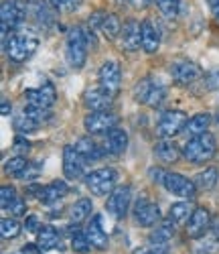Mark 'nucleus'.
Instances as JSON below:
<instances>
[{
  "instance_id": "nucleus-44",
  "label": "nucleus",
  "mask_w": 219,
  "mask_h": 254,
  "mask_svg": "<svg viewBox=\"0 0 219 254\" xmlns=\"http://www.w3.org/2000/svg\"><path fill=\"white\" fill-rule=\"evenodd\" d=\"M20 254H43V250L39 248V244H27L23 250H20Z\"/></svg>"
},
{
  "instance_id": "nucleus-11",
  "label": "nucleus",
  "mask_w": 219,
  "mask_h": 254,
  "mask_svg": "<svg viewBox=\"0 0 219 254\" xmlns=\"http://www.w3.org/2000/svg\"><path fill=\"white\" fill-rule=\"evenodd\" d=\"M170 75L179 86H191L203 75V71L193 61H177L170 65Z\"/></svg>"
},
{
  "instance_id": "nucleus-25",
  "label": "nucleus",
  "mask_w": 219,
  "mask_h": 254,
  "mask_svg": "<svg viewBox=\"0 0 219 254\" xmlns=\"http://www.w3.org/2000/svg\"><path fill=\"white\" fill-rule=\"evenodd\" d=\"M37 244L41 250H51V248H61L59 246V234L53 226H41L37 232Z\"/></svg>"
},
{
  "instance_id": "nucleus-29",
  "label": "nucleus",
  "mask_w": 219,
  "mask_h": 254,
  "mask_svg": "<svg viewBox=\"0 0 219 254\" xmlns=\"http://www.w3.org/2000/svg\"><path fill=\"white\" fill-rule=\"evenodd\" d=\"M193 181H195L197 189H203V191H209V189H213V187L217 185V181H219V171H217L215 167H207L205 171H201V173L197 175Z\"/></svg>"
},
{
  "instance_id": "nucleus-22",
  "label": "nucleus",
  "mask_w": 219,
  "mask_h": 254,
  "mask_svg": "<svg viewBox=\"0 0 219 254\" xmlns=\"http://www.w3.org/2000/svg\"><path fill=\"white\" fill-rule=\"evenodd\" d=\"M126 146H128V134H126V130L114 126V128L106 134V151L112 153V155H122L126 151Z\"/></svg>"
},
{
  "instance_id": "nucleus-7",
  "label": "nucleus",
  "mask_w": 219,
  "mask_h": 254,
  "mask_svg": "<svg viewBox=\"0 0 219 254\" xmlns=\"http://www.w3.org/2000/svg\"><path fill=\"white\" fill-rule=\"evenodd\" d=\"M166 191L177 195V197H183V199H193L195 193H197V185L193 179H187L185 175L181 173H166L164 177V183Z\"/></svg>"
},
{
  "instance_id": "nucleus-20",
  "label": "nucleus",
  "mask_w": 219,
  "mask_h": 254,
  "mask_svg": "<svg viewBox=\"0 0 219 254\" xmlns=\"http://www.w3.org/2000/svg\"><path fill=\"white\" fill-rule=\"evenodd\" d=\"M65 193H67V183L65 181H53L47 187H39L37 189L39 201L45 203V205H51V203L59 201L61 197H65Z\"/></svg>"
},
{
  "instance_id": "nucleus-6",
  "label": "nucleus",
  "mask_w": 219,
  "mask_h": 254,
  "mask_svg": "<svg viewBox=\"0 0 219 254\" xmlns=\"http://www.w3.org/2000/svg\"><path fill=\"white\" fill-rule=\"evenodd\" d=\"M134 100L140 104H148V106H159L164 100V88L159 81L144 77L134 86Z\"/></svg>"
},
{
  "instance_id": "nucleus-33",
  "label": "nucleus",
  "mask_w": 219,
  "mask_h": 254,
  "mask_svg": "<svg viewBox=\"0 0 219 254\" xmlns=\"http://www.w3.org/2000/svg\"><path fill=\"white\" fill-rule=\"evenodd\" d=\"M37 122L31 118V116H27L25 112H20L16 118H14V128L20 132V134H29V132H35L37 130Z\"/></svg>"
},
{
  "instance_id": "nucleus-5",
  "label": "nucleus",
  "mask_w": 219,
  "mask_h": 254,
  "mask_svg": "<svg viewBox=\"0 0 219 254\" xmlns=\"http://www.w3.org/2000/svg\"><path fill=\"white\" fill-rule=\"evenodd\" d=\"M187 114L183 110H168L161 116L159 124H157V134L161 138H172L174 134H179L181 130L187 128Z\"/></svg>"
},
{
  "instance_id": "nucleus-36",
  "label": "nucleus",
  "mask_w": 219,
  "mask_h": 254,
  "mask_svg": "<svg viewBox=\"0 0 219 254\" xmlns=\"http://www.w3.org/2000/svg\"><path fill=\"white\" fill-rule=\"evenodd\" d=\"M20 197L16 195V189L12 185H4L2 189H0V205H2V209H10Z\"/></svg>"
},
{
  "instance_id": "nucleus-38",
  "label": "nucleus",
  "mask_w": 219,
  "mask_h": 254,
  "mask_svg": "<svg viewBox=\"0 0 219 254\" xmlns=\"http://www.w3.org/2000/svg\"><path fill=\"white\" fill-rule=\"evenodd\" d=\"M49 2L57 8V10H63V12H73L79 8L81 0H49Z\"/></svg>"
},
{
  "instance_id": "nucleus-18",
  "label": "nucleus",
  "mask_w": 219,
  "mask_h": 254,
  "mask_svg": "<svg viewBox=\"0 0 219 254\" xmlns=\"http://www.w3.org/2000/svg\"><path fill=\"white\" fill-rule=\"evenodd\" d=\"M112 98H114L112 94L100 86V88H94V90H87L83 94V104L92 112H102V110H110V106H112Z\"/></svg>"
},
{
  "instance_id": "nucleus-24",
  "label": "nucleus",
  "mask_w": 219,
  "mask_h": 254,
  "mask_svg": "<svg viewBox=\"0 0 219 254\" xmlns=\"http://www.w3.org/2000/svg\"><path fill=\"white\" fill-rule=\"evenodd\" d=\"M155 153H157V157L163 161V163H177L179 159H181V149L177 144H174L170 138H163L161 142H157V146H155Z\"/></svg>"
},
{
  "instance_id": "nucleus-13",
  "label": "nucleus",
  "mask_w": 219,
  "mask_h": 254,
  "mask_svg": "<svg viewBox=\"0 0 219 254\" xmlns=\"http://www.w3.org/2000/svg\"><path fill=\"white\" fill-rule=\"evenodd\" d=\"M23 18V8L18 6L16 0H4L0 6V27H2V39H8V33L20 23Z\"/></svg>"
},
{
  "instance_id": "nucleus-21",
  "label": "nucleus",
  "mask_w": 219,
  "mask_h": 254,
  "mask_svg": "<svg viewBox=\"0 0 219 254\" xmlns=\"http://www.w3.org/2000/svg\"><path fill=\"white\" fill-rule=\"evenodd\" d=\"M161 45V33L152 20H142V49L146 53H157Z\"/></svg>"
},
{
  "instance_id": "nucleus-50",
  "label": "nucleus",
  "mask_w": 219,
  "mask_h": 254,
  "mask_svg": "<svg viewBox=\"0 0 219 254\" xmlns=\"http://www.w3.org/2000/svg\"><path fill=\"white\" fill-rule=\"evenodd\" d=\"M142 254H155V252H150V250H146V252H142Z\"/></svg>"
},
{
  "instance_id": "nucleus-17",
  "label": "nucleus",
  "mask_w": 219,
  "mask_h": 254,
  "mask_svg": "<svg viewBox=\"0 0 219 254\" xmlns=\"http://www.w3.org/2000/svg\"><path fill=\"white\" fill-rule=\"evenodd\" d=\"M211 226V216L205 207H197L193 209L191 218L187 220V236L189 238H201L205 236V232Z\"/></svg>"
},
{
  "instance_id": "nucleus-23",
  "label": "nucleus",
  "mask_w": 219,
  "mask_h": 254,
  "mask_svg": "<svg viewBox=\"0 0 219 254\" xmlns=\"http://www.w3.org/2000/svg\"><path fill=\"white\" fill-rule=\"evenodd\" d=\"M85 236L90 240V244L98 250H106L108 248V234L104 232L102 224H100V216H94V220L90 222V226L85 228Z\"/></svg>"
},
{
  "instance_id": "nucleus-32",
  "label": "nucleus",
  "mask_w": 219,
  "mask_h": 254,
  "mask_svg": "<svg viewBox=\"0 0 219 254\" xmlns=\"http://www.w3.org/2000/svg\"><path fill=\"white\" fill-rule=\"evenodd\" d=\"M191 214H193L191 205H189L187 201H179V203H172V205H170V214H168V218L174 220V222H185V220L191 218Z\"/></svg>"
},
{
  "instance_id": "nucleus-42",
  "label": "nucleus",
  "mask_w": 219,
  "mask_h": 254,
  "mask_svg": "<svg viewBox=\"0 0 219 254\" xmlns=\"http://www.w3.org/2000/svg\"><path fill=\"white\" fill-rule=\"evenodd\" d=\"M25 228H27L29 232H39V230H41V226H39V220H37L35 216H29V218L25 220Z\"/></svg>"
},
{
  "instance_id": "nucleus-28",
  "label": "nucleus",
  "mask_w": 219,
  "mask_h": 254,
  "mask_svg": "<svg viewBox=\"0 0 219 254\" xmlns=\"http://www.w3.org/2000/svg\"><path fill=\"white\" fill-rule=\"evenodd\" d=\"M75 149L79 151V155H81L85 161H96V159H100V157L104 155L100 146H98L92 138H87V136H83V138H79V140H77Z\"/></svg>"
},
{
  "instance_id": "nucleus-41",
  "label": "nucleus",
  "mask_w": 219,
  "mask_h": 254,
  "mask_svg": "<svg viewBox=\"0 0 219 254\" xmlns=\"http://www.w3.org/2000/svg\"><path fill=\"white\" fill-rule=\"evenodd\" d=\"M10 211H12V216H25V211H27L25 201H23V199H18V201L10 207Z\"/></svg>"
},
{
  "instance_id": "nucleus-26",
  "label": "nucleus",
  "mask_w": 219,
  "mask_h": 254,
  "mask_svg": "<svg viewBox=\"0 0 219 254\" xmlns=\"http://www.w3.org/2000/svg\"><path fill=\"white\" fill-rule=\"evenodd\" d=\"M94 211V205H92V199H77L73 205H71V211H69V218L73 224H81L83 220H87L92 216Z\"/></svg>"
},
{
  "instance_id": "nucleus-10",
  "label": "nucleus",
  "mask_w": 219,
  "mask_h": 254,
  "mask_svg": "<svg viewBox=\"0 0 219 254\" xmlns=\"http://www.w3.org/2000/svg\"><path fill=\"white\" fill-rule=\"evenodd\" d=\"M120 83H122V69L116 61H104L100 67V86L108 90L112 96L120 92Z\"/></svg>"
},
{
  "instance_id": "nucleus-47",
  "label": "nucleus",
  "mask_w": 219,
  "mask_h": 254,
  "mask_svg": "<svg viewBox=\"0 0 219 254\" xmlns=\"http://www.w3.org/2000/svg\"><path fill=\"white\" fill-rule=\"evenodd\" d=\"M209 6H211L215 12H217V10H219V0H209Z\"/></svg>"
},
{
  "instance_id": "nucleus-1",
  "label": "nucleus",
  "mask_w": 219,
  "mask_h": 254,
  "mask_svg": "<svg viewBox=\"0 0 219 254\" xmlns=\"http://www.w3.org/2000/svg\"><path fill=\"white\" fill-rule=\"evenodd\" d=\"M217 151V140L211 132H203V134H197V136H191L187 140V144L183 146V157L193 163V165H201V163H207L213 159Z\"/></svg>"
},
{
  "instance_id": "nucleus-48",
  "label": "nucleus",
  "mask_w": 219,
  "mask_h": 254,
  "mask_svg": "<svg viewBox=\"0 0 219 254\" xmlns=\"http://www.w3.org/2000/svg\"><path fill=\"white\" fill-rule=\"evenodd\" d=\"M213 232H215V238L219 240V220L215 222V226H213Z\"/></svg>"
},
{
  "instance_id": "nucleus-14",
  "label": "nucleus",
  "mask_w": 219,
  "mask_h": 254,
  "mask_svg": "<svg viewBox=\"0 0 219 254\" xmlns=\"http://www.w3.org/2000/svg\"><path fill=\"white\" fill-rule=\"evenodd\" d=\"M25 98H27V104L29 106H35V108H41V110H49L51 106L55 104V88H53V83L45 81L41 88L37 90H27L25 92Z\"/></svg>"
},
{
  "instance_id": "nucleus-39",
  "label": "nucleus",
  "mask_w": 219,
  "mask_h": 254,
  "mask_svg": "<svg viewBox=\"0 0 219 254\" xmlns=\"http://www.w3.org/2000/svg\"><path fill=\"white\" fill-rule=\"evenodd\" d=\"M29 151H31L29 140H27L25 136H16V138H14V153L23 157V155H25V153H29Z\"/></svg>"
},
{
  "instance_id": "nucleus-12",
  "label": "nucleus",
  "mask_w": 219,
  "mask_h": 254,
  "mask_svg": "<svg viewBox=\"0 0 219 254\" xmlns=\"http://www.w3.org/2000/svg\"><path fill=\"white\" fill-rule=\"evenodd\" d=\"M130 199H132V191H130V187L128 185H120V187L114 189L112 193H110L106 209L114 218H124L128 207H130Z\"/></svg>"
},
{
  "instance_id": "nucleus-30",
  "label": "nucleus",
  "mask_w": 219,
  "mask_h": 254,
  "mask_svg": "<svg viewBox=\"0 0 219 254\" xmlns=\"http://www.w3.org/2000/svg\"><path fill=\"white\" fill-rule=\"evenodd\" d=\"M209 122H211V116L205 114V112H199V114H195L193 118H189L185 130H187L191 136L203 134V132H207V128H209Z\"/></svg>"
},
{
  "instance_id": "nucleus-8",
  "label": "nucleus",
  "mask_w": 219,
  "mask_h": 254,
  "mask_svg": "<svg viewBox=\"0 0 219 254\" xmlns=\"http://www.w3.org/2000/svg\"><path fill=\"white\" fill-rule=\"evenodd\" d=\"M174 220H164L155 232L150 234V238H148V250L150 252H155V254H166L168 252V242L172 240V236H174Z\"/></svg>"
},
{
  "instance_id": "nucleus-15",
  "label": "nucleus",
  "mask_w": 219,
  "mask_h": 254,
  "mask_svg": "<svg viewBox=\"0 0 219 254\" xmlns=\"http://www.w3.org/2000/svg\"><path fill=\"white\" fill-rule=\"evenodd\" d=\"M83 157L73 144H65L63 149V173L67 179H79L83 173Z\"/></svg>"
},
{
  "instance_id": "nucleus-35",
  "label": "nucleus",
  "mask_w": 219,
  "mask_h": 254,
  "mask_svg": "<svg viewBox=\"0 0 219 254\" xmlns=\"http://www.w3.org/2000/svg\"><path fill=\"white\" fill-rule=\"evenodd\" d=\"M155 2L166 18H174L181 10V0H155Z\"/></svg>"
},
{
  "instance_id": "nucleus-3",
  "label": "nucleus",
  "mask_w": 219,
  "mask_h": 254,
  "mask_svg": "<svg viewBox=\"0 0 219 254\" xmlns=\"http://www.w3.org/2000/svg\"><path fill=\"white\" fill-rule=\"evenodd\" d=\"M118 183V173L112 167L96 169V171L85 175V185L94 195H110L116 189Z\"/></svg>"
},
{
  "instance_id": "nucleus-2",
  "label": "nucleus",
  "mask_w": 219,
  "mask_h": 254,
  "mask_svg": "<svg viewBox=\"0 0 219 254\" xmlns=\"http://www.w3.org/2000/svg\"><path fill=\"white\" fill-rule=\"evenodd\" d=\"M39 47V41L33 35L27 33H14L10 35V39L4 41V49L8 53V59L14 63H23L27 61Z\"/></svg>"
},
{
  "instance_id": "nucleus-37",
  "label": "nucleus",
  "mask_w": 219,
  "mask_h": 254,
  "mask_svg": "<svg viewBox=\"0 0 219 254\" xmlns=\"http://www.w3.org/2000/svg\"><path fill=\"white\" fill-rule=\"evenodd\" d=\"M71 248H73L75 252H79V254L90 252L92 244H90V240H87L85 232H73V236H71Z\"/></svg>"
},
{
  "instance_id": "nucleus-16",
  "label": "nucleus",
  "mask_w": 219,
  "mask_h": 254,
  "mask_svg": "<svg viewBox=\"0 0 219 254\" xmlns=\"http://www.w3.org/2000/svg\"><path fill=\"white\" fill-rule=\"evenodd\" d=\"M120 39H122L124 51H130V53L138 51L142 47V23H138V20H128V23H124Z\"/></svg>"
},
{
  "instance_id": "nucleus-45",
  "label": "nucleus",
  "mask_w": 219,
  "mask_h": 254,
  "mask_svg": "<svg viewBox=\"0 0 219 254\" xmlns=\"http://www.w3.org/2000/svg\"><path fill=\"white\" fill-rule=\"evenodd\" d=\"M10 110H12V106L8 100H2V106H0V114L2 116H10Z\"/></svg>"
},
{
  "instance_id": "nucleus-31",
  "label": "nucleus",
  "mask_w": 219,
  "mask_h": 254,
  "mask_svg": "<svg viewBox=\"0 0 219 254\" xmlns=\"http://www.w3.org/2000/svg\"><path fill=\"white\" fill-rule=\"evenodd\" d=\"M31 163L25 159V157H20V155H16V157H12V159H8L6 163H4V171L8 173V175H14V177H20L25 171H27V167H29Z\"/></svg>"
},
{
  "instance_id": "nucleus-40",
  "label": "nucleus",
  "mask_w": 219,
  "mask_h": 254,
  "mask_svg": "<svg viewBox=\"0 0 219 254\" xmlns=\"http://www.w3.org/2000/svg\"><path fill=\"white\" fill-rule=\"evenodd\" d=\"M205 90H219V71H213L205 77Z\"/></svg>"
},
{
  "instance_id": "nucleus-34",
  "label": "nucleus",
  "mask_w": 219,
  "mask_h": 254,
  "mask_svg": "<svg viewBox=\"0 0 219 254\" xmlns=\"http://www.w3.org/2000/svg\"><path fill=\"white\" fill-rule=\"evenodd\" d=\"M0 234H2V238L6 240H12L20 234V226L14 218H4L2 222H0Z\"/></svg>"
},
{
  "instance_id": "nucleus-19",
  "label": "nucleus",
  "mask_w": 219,
  "mask_h": 254,
  "mask_svg": "<svg viewBox=\"0 0 219 254\" xmlns=\"http://www.w3.org/2000/svg\"><path fill=\"white\" fill-rule=\"evenodd\" d=\"M134 214H136V222L144 228H152L159 220H161V209L157 203H152L148 199H142L136 203V209H134Z\"/></svg>"
},
{
  "instance_id": "nucleus-49",
  "label": "nucleus",
  "mask_w": 219,
  "mask_h": 254,
  "mask_svg": "<svg viewBox=\"0 0 219 254\" xmlns=\"http://www.w3.org/2000/svg\"><path fill=\"white\" fill-rule=\"evenodd\" d=\"M215 23H217V25H219V10H217V12H215Z\"/></svg>"
},
{
  "instance_id": "nucleus-27",
  "label": "nucleus",
  "mask_w": 219,
  "mask_h": 254,
  "mask_svg": "<svg viewBox=\"0 0 219 254\" xmlns=\"http://www.w3.org/2000/svg\"><path fill=\"white\" fill-rule=\"evenodd\" d=\"M100 31L104 33V37L108 39V41H114L120 33H122V25H120V18L116 16V14H112V12H106V16H104V20H102V27H100Z\"/></svg>"
},
{
  "instance_id": "nucleus-9",
  "label": "nucleus",
  "mask_w": 219,
  "mask_h": 254,
  "mask_svg": "<svg viewBox=\"0 0 219 254\" xmlns=\"http://www.w3.org/2000/svg\"><path fill=\"white\" fill-rule=\"evenodd\" d=\"M118 124V116L102 110V112H92L83 118V126L90 134H102V132H110Z\"/></svg>"
},
{
  "instance_id": "nucleus-4",
  "label": "nucleus",
  "mask_w": 219,
  "mask_h": 254,
  "mask_svg": "<svg viewBox=\"0 0 219 254\" xmlns=\"http://www.w3.org/2000/svg\"><path fill=\"white\" fill-rule=\"evenodd\" d=\"M67 61L73 69H81L87 59V39L81 27H73L67 35V49H65Z\"/></svg>"
},
{
  "instance_id": "nucleus-46",
  "label": "nucleus",
  "mask_w": 219,
  "mask_h": 254,
  "mask_svg": "<svg viewBox=\"0 0 219 254\" xmlns=\"http://www.w3.org/2000/svg\"><path fill=\"white\" fill-rule=\"evenodd\" d=\"M155 0H132V4L136 6V8H146V6H150Z\"/></svg>"
},
{
  "instance_id": "nucleus-43",
  "label": "nucleus",
  "mask_w": 219,
  "mask_h": 254,
  "mask_svg": "<svg viewBox=\"0 0 219 254\" xmlns=\"http://www.w3.org/2000/svg\"><path fill=\"white\" fill-rule=\"evenodd\" d=\"M150 177H152V181L164 183V177H166V173H164V171H161V169H152V171H150Z\"/></svg>"
}]
</instances>
